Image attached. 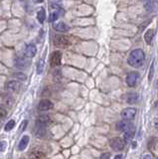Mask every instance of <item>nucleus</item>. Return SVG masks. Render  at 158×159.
Here are the masks:
<instances>
[{"instance_id": "13", "label": "nucleus", "mask_w": 158, "mask_h": 159, "mask_svg": "<svg viewBox=\"0 0 158 159\" xmlns=\"http://www.w3.org/2000/svg\"><path fill=\"white\" fill-rule=\"evenodd\" d=\"M36 53H37V48L34 44H29V45H27L26 49H25V55L27 57H29V58H33V57L36 55Z\"/></svg>"}, {"instance_id": "12", "label": "nucleus", "mask_w": 158, "mask_h": 159, "mask_svg": "<svg viewBox=\"0 0 158 159\" xmlns=\"http://www.w3.org/2000/svg\"><path fill=\"white\" fill-rule=\"evenodd\" d=\"M30 159H44L45 158V153L40 150V149H33L29 153Z\"/></svg>"}, {"instance_id": "1", "label": "nucleus", "mask_w": 158, "mask_h": 159, "mask_svg": "<svg viewBox=\"0 0 158 159\" xmlns=\"http://www.w3.org/2000/svg\"><path fill=\"white\" fill-rule=\"evenodd\" d=\"M145 59V55L144 52L141 49H135L133 51H131L130 54H129L128 57V65L131 66L132 68H140L142 66V64L144 62Z\"/></svg>"}, {"instance_id": "29", "label": "nucleus", "mask_w": 158, "mask_h": 159, "mask_svg": "<svg viewBox=\"0 0 158 159\" xmlns=\"http://www.w3.org/2000/svg\"><path fill=\"white\" fill-rule=\"evenodd\" d=\"M149 22H150V20H148V21H146V22H144V24H142L141 26L139 27V32H141L142 30H143V28H145L147 26L148 24H149Z\"/></svg>"}, {"instance_id": "8", "label": "nucleus", "mask_w": 158, "mask_h": 159, "mask_svg": "<svg viewBox=\"0 0 158 159\" xmlns=\"http://www.w3.org/2000/svg\"><path fill=\"white\" fill-rule=\"evenodd\" d=\"M6 91L10 92V93H15L20 90V82L17 81H10L8 82H6L5 85Z\"/></svg>"}, {"instance_id": "30", "label": "nucleus", "mask_w": 158, "mask_h": 159, "mask_svg": "<svg viewBox=\"0 0 158 159\" xmlns=\"http://www.w3.org/2000/svg\"><path fill=\"white\" fill-rule=\"evenodd\" d=\"M110 157V154L109 153H105L102 155V157H100V159H109Z\"/></svg>"}, {"instance_id": "36", "label": "nucleus", "mask_w": 158, "mask_h": 159, "mask_svg": "<svg viewBox=\"0 0 158 159\" xmlns=\"http://www.w3.org/2000/svg\"><path fill=\"white\" fill-rule=\"evenodd\" d=\"M156 86H157V87H158V81H157V82H156Z\"/></svg>"}, {"instance_id": "23", "label": "nucleus", "mask_w": 158, "mask_h": 159, "mask_svg": "<svg viewBox=\"0 0 158 159\" xmlns=\"http://www.w3.org/2000/svg\"><path fill=\"white\" fill-rule=\"evenodd\" d=\"M44 65H45V62H44V59H41L39 62H38L37 65V74H42L43 70H44Z\"/></svg>"}, {"instance_id": "18", "label": "nucleus", "mask_w": 158, "mask_h": 159, "mask_svg": "<svg viewBox=\"0 0 158 159\" xmlns=\"http://www.w3.org/2000/svg\"><path fill=\"white\" fill-rule=\"evenodd\" d=\"M28 143H29V136H27V135H24L23 137L21 138L20 142H19L18 149H19V150H24V149L27 147Z\"/></svg>"}, {"instance_id": "21", "label": "nucleus", "mask_w": 158, "mask_h": 159, "mask_svg": "<svg viewBox=\"0 0 158 159\" xmlns=\"http://www.w3.org/2000/svg\"><path fill=\"white\" fill-rule=\"evenodd\" d=\"M2 98H3V103H4L5 104H7V106H12V103H13V98H12L9 94H3Z\"/></svg>"}, {"instance_id": "11", "label": "nucleus", "mask_w": 158, "mask_h": 159, "mask_svg": "<svg viewBox=\"0 0 158 159\" xmlns=\"http://www.w3.org/2000/svg\"><path fill=\"white\" fill-rule=\"evenodd\" d=\"M53 27L57 32H60V33H66V32H68L69 30H70V27H69L66 23H64V22L55 23L53 25Z\"/></svg>"}, {"instance_id": "20", "label": "nucleus", "mask_w": 158, "mask_h": 159, "mask_svg": "<svg viewBox=\"0 0 158 159\" xmlns=\"http://www.w3.org/2000/svg\"><path fill=\"white\" fill-rule=\"evenodd\" d=\"M37 19H38V21H39V23H44V21H45V19H46V12L45 10H44L43 8H41L39 11H38V13H37Z\"/></svg>"}, {"instance_id": "15", "label": "nucleus", "mask_w": 158, "mask_h": 159, "mask_svg": "<svg viewBox=\"0 0 158 159\" xmlns=\"http://www.w3.org/2000/svg\"><path fill=\"white\" fill-rule=\"evenodd\" d=\"M134 133H135V130L133 127H130L128 130H126L124 132V142L125 143L130 142L131 139L134 137Z\"/></svg>"}, {"instance_id": "17", "label": "nucleus", "mask_w": 158, "mask_h": 159, "mask_svg": "<svg viewBox=\"0 0 158 159\" xmlns=\"http://www.w3.org/2000/svg\"><path fill=\"white\" fill-rule=\"evenodd\" d=\"M144 8H145V10L148 11V12L155 11L157 9V2H155V1H148V2L145 3Z\"/></svg>"}, {"instance_id": "26", "label": "nucleus", "mask_w": 158, "mask_h": 159, "mask_svg": "<svg viewBox=\"0 0 158 159\" xmlns=\"http://www.w3.org/2000/svg\"><path fill=\"white\" fill-rule=\"evenodd\" d=\"M7 116V110L3 106H0V119H3Z\"/></svg>"}, {"instance_id": "6", "label": "nucleus", "mask_w": 158, "mask_h": 159, "mask_svg": "<svg viewBox=\"0 0 158 159\" xmlns=\"http://www.w3.org/2000/svg\"><path fill=\"white\" fill-rule=\"evenodd\" d=\"M135 116H136V110L133 109V107L125 109L121 112V116L124 120H132L135 117Z\"/></svg>"}, {"instance_id": "3", "label": "nucleus", "mask_w": 158, "mask_h": 159, "mask_svg": "<svg viewBox=\"0 0 158 159\" xmlns=\"http://www.w3.org/2000/svg\"><path fill=\"white\" fill-rule=\"evenodd\" d=\"M109 144H110V147L115 151H121L124 148L125 142L121 137H113L112 139H110Z\"/></svg>"}, {"instance_id": "32", "label": "nucleus", "mask_w": 158, "mask_h": 159, "mask_svg": "<svg viewBox=\"0 0 158 159\" xmlns=\"http://www.w3.org/2000/svg\"><path fill=\"white\" fill-rule=\"evenodd\" d=\"M151 75H153V64H152V66H151V69H150V75H149V80H151Z\"/></svg>"}, {"instance_id": "28", "label": "nucleus", "mask_w": 158, "mask_h": 159, "mask_svg": "<svg viewBox=\"0 0 158 159\" xmlns=\"http://www.w3.org/2000/svg\"><path fill=\"white\" fill-rule=\"evenodd\" d=\"M27 124H28V122H27V120H24V122H22V123H21V125H20V128H19V132L24 131V130L26 129Z\"/></svg>"}, {"instance_id": "34", "label": "nucleus", "mask_w": 158, "mask_h": 159, "mask_svg": "<svg viewBox=\"0 0 158 159\" xmlns=\"http://www.w3.org/2000/svg\"><path fill=\"white\" fill-rule=\"evenodd\" d=\"M155 106L158 109V101H156V104H155Z\"/></svg>"}, {"instance_id": "19", "label": "nucleus", "mask_w": 158, "mask_h": 159, "mask_svg": "<svg viewBox=\"0 0 158 159\" xmlns=\"http://www.w3.org/2000/svg\"><path fill=\"white\" fill-rule=\"evenodd\" d=\"M130 128V125L128 124L127 122H119L116 123V129L118 130V131H126V130H128Z\"/></svg>"}, {"instance_id": "31", "label": "nucleus", "mask_w": 158, "mask_h": 159, "mask_svg": "<svg viewBox=\"0 0 158 159\" xmlns=\"http://www.w3.org/2000/svg\"><path fill=\"white\" fill-rule=\"evenodd\" d=\"M143 159H152L151 158V155L150 154H145L143 156Z\"/></svg>"}, {"instance_id": "24", "label": "nucleus", "mask_w": 158, "mask_h": 159, "mask_svg": "<svg viewBox=\"0 0 158 159\" xmlns=\"http://www.w3.org/2000/svg\"><path fill=\"white\" fill-rule=\"evenodd\" d=\"M15 126V122L14 120H9V122L6 123V125L4 127L5 131H10L11 129H13Z\"/></svg>"}, {"instance_id": "25", "label": "nucleus", "mask_w": 158, "mask_h": 159, "mask_svg": "<svg viewBox=\"0 0 158 159\" xmlns=\"http://www.w3.org/2000/svg\"><path fill=\"white\" fill-rule=\"evenodd\" d=\"M58 18H59V13L57 11L53 12V13H51L49 15V21L50 22H55Z\"/></svg>"}, {"instance_id": "27", "label": "nucleus", "mask_w": 158, "mask_h": 159, "mask_svg": "<svg viewBox=\"0 0 158 159\" xmlns=\"http://www.w3.org/2000/svg\"><path fill=\"white\" fill-rule=\"evenodd\" d=\"M6 147H7V142L6 141H0V152H3L5 151Z\"/></svg>"}, {"instance_id": "2", "label": "nucleus", "mask_w": 158, "mask_h": 159, "mask_svg": "<svg viewBox=\"0 0 158 159\" xmlns=\"http://www.w3.org/2000/svg\"><path fill=\"white\" fill-rule=\"evenodd\" d=\"M71 44L69 37L65 35H56L54 37V45L60 48H67Z\"/></svg>"}, {"instance_id": "7", "label": "nucleus", "mask_w": 158, "mask_h": 159, "mask_svg": "<svg viewBox=\"0 0 158 159\" xmlns=\"http://www.w3.org/2000/svg\"><path fill=\"white\" fill-rule=\"evenodd\" d=\"M61 60H62V53L60 51H55V52L52 53L51 58H50V62H51V66L52 67H57L61 64Z\"/></svg>"}, {"instance_id": "5", "label": "nucleus", "mask_w": 158, "mask_h": 159, "mask_svg": "<svg viewBox=\"0 0 158 159\" xmlns=\"http://www.w3.org/2000/svg\"><path fill=\"white\" fill-rule=\"evenodd\" d=\"M50 118L49 116H47V114H44V116H40L38 117V119L36 120V128H46L47 124L50 122Z\"/></svg>"}, {"instance_id": "22", "label": "nucleus", "mask_w": 158, "mask_h": 159, "mask_svg": "<svg viewBox=\"0 0 158 159\" xmlns=\"http://www.w3.org/2000/svg\"><path fill=\"white\" fill-rule=\"evenodd\" d=\"M12 77L19 80V81H25V80L27 79V76L25 74H23V73H21V72L13 73V74H12Z\"/></svg>"}, {"instance_id": "10", "label": "nucleus", "mask_w": 158, "mask_h": 159, "mask_svg": "<svg viewBox=\"0 0 158 159\" xmlns=\"http://www.w3.org/2000/svg\"><path fill=\"white\" fill-rule=\"evenodd\" d=\"M14 66L16 67L17 69H20V70L26 69L27 67L29 66V61L26 60L25 58H18V59L15 60Z\"/></svg>"}, {"instance_id": "35", "label": "nucleus", "mask_w": 158, "mask_h": 159, "mask_svg": "<svg viewBox=\"0 0 158 159\" xmlns=\"http://www.w3.org/2000/svg\"><path fill=\"white\" fill-rule=\"evenodd\" d=\"M155 126H156V129H158V123H156Z\"/></svg>"}, {"instance_id": "9", "label": "nucleus", "mask_w": 158, "mask_h": 159, "mask_svg": "<svg viewBox=\"0 0 158 159\" xmlns=\"http://www.w3.org/2000/svg\"><path fill=\"white\" fill-rule=\"evenodd\" d=\"M54 104L51 100H42L38 104V110H41V111H47L49 110L53 109Z\"/></svg>"}, {"instance_id": "4", "label": "nucleus", "mask_w": 158, "mask_h": 159, "mask_svg": "<svg viewBox=\"0 0 158 159\" xmlns=\"http://www.w3.org/2000/svg\"><path fill=\"white\" fill-rule=\"evenodd\" d=\"M138 79H139V74L136 72H132V73H129V74L126 76L125 81H126V84H127L128 87L132 88L136 85Z\"/></svg>"}, {"instance_id": "33", "label": "nucleus", "mask_w": 158, "mask_h": 159, "mask_svg": "<svg viewBox=\"0 0 158 159\" xmlns=\"http://www.w3.org/2000/svg\"><path fill=\"white\" fill-rule=\"evenodd\" d=\"M115 159H123V156L121 154H118L115 157Z\"/></svg>"}, {"instance_id": "14", "label": "nucleus", "mask_w": 158, "mask_h": 159, "mask_svg": "<svg viewBox=\"0 0 158 159\" xmlns=\"http://www.w3.org/2000/svg\"><path fill=\"white\" fill-rule=\"evenodd\" d=\"M138 94L136 93H128L126 94L125 95V100L127 104H136V101L138 100Z\"/></svg>"}, {"instance_id": "16", "label": "nucleus", "mask_w": 158, "mask_h": 159, "mask_svg": "<svg viewBox=\"0 0 158 159\" xmlns=\"http://www.w3.org/2000/svg\"><path fill=\"white\" fill-rule=\"evenodd\" d=\"M154 36H155V30L149 29V30H147L146 33L144 34V40L146 41L147 44H151L152 43Z\"/></svg>"}]
</instances>
